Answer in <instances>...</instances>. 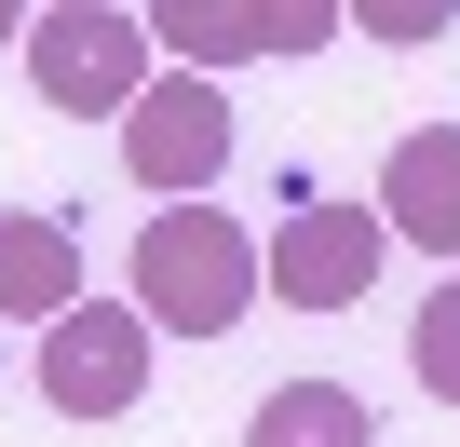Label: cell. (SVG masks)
Wrapping results in <instances>:
<instances>
[{"mask_svg": "<svg viewBox=\"0 0 460 447\" xmlns=\"http://www.w3.org/2000/svg\"><path fill=\"white\" fill-rule=\"evenodd\" d=\"M258 285H271V245L244 231V217H217V203L136 217V312L163 339H230L258 312Z\"/></svg>", "mask_w": 460, "mask_h": 447, "instance_id": "6da1fadb", "label": "cell"}, {"mask_svg": "<svg viewBox=\"0 0 460 447\" xmlns=\"http://www.w3.org/2000/svg\"><path fill=\"white\" fill-rule=\"evenodd\" d=\"M28 82H41V109L122 122V109L149 95V28L122 14V0H41V28H28Z\"/></svg>", "mask_w": 460, "mask_h": 447, "instance_id": "7a4b0ae2", "label": "cell"}, {"mask_svg": "<svg viewBox=\"0 0 460 447\" xmlns=\"http://www.w3.org/2000/svg\"><path fill=\"white\" fill-rule=\"evenodd\" d=\"M230 95H217V68H163L136 109H122V163H136V190L149 203H203L217 190V163H230Z\"/></svg>", "mask_w": 460, "mask_h": 447, "instance_id": "3957f363", "label": "cell"}, {"mask_svg": "<svg viewBox=\"0 0 460 447\" xmlns=\"http://www.w3.org/2000/svg\"><path fill=\"white\" fill-rule=\"evenodd\" d=\"M149 312L136 299H82V312H55L41 326V407H68V420H122L136 393H149Z\"/></svg>", "mask_w": 460, "mask_h": 447, "instance_id": "277c9868", "label": "cell"}, {"mask_svg": "<svg viewBox=\"0 0 460 447\" xmlns=\"http://www.w3.org/2000/svg\"><path fill=\"white\" fill-rule=\"evenodd\" d=\"M379 258H393V217H366V203H298L285 231H271V299H285V312H352V299L379 285Z\"/></svg>", "mask_w": 460, "mask_h": 447, "instance_id": "5b68a950", "label": "cell"}, {"mask_svg": "<svg viewBox=\"0 0 460 447\" xmlns=\"http://www.w3.org/2000/svg\"><path fill=\"white\" fill-rule=\"evenodd\" d=\"M379 217H393V245L460 258V122H406V136H393V163H379Z\"/></svg>", "mask_w": 460, "mask_h": 447, "instance_id": "8992f818", "label": "cell"}, {"mask_svg": "<svg viewBox=\"0 0 460 447\" xmlns=\"http://www.w3.org/2000/svg\"><path fill=\"white\" fill-rule=\"evenodd\" d=\"M55 312H82V231L14 203L0 217V326H55Z\"/></svg>", "mask_w": 460, "mask_h": 447, "instance_id": "52a82bcc", "label": "cell"}, {"mask_svg": "<svg viewBox=\"0 0 460 447\" xmlns=\"http://www.w3.org/2000/svg\"><path fill=\"white\" fill-rule=\"evenodd\" d=\"M244 447H379V407L339 393V380H285V393H258Z\"/></svg>", "mask_w": 460, "mask_h": 447, "instance_id": "ba28073f", "label": "cell"}, {"mask_svg": "<svg viewBox=\"0 0 460 447\" xmlns=\"http://www.w3.org/2000/svg\"><path fill=\"white\" fill-rule=\"evenodd\" d=\"M149 41H176L190 68H244L258 55V0H149Z\"/></svg>", "mask_w": 460, "mask_h": 447, "instance_id": "9c48e42d", "label": "cell"}, {"mask_svg": "<svg viewBox=\"0 0 460 447\" xmlns=\"http://www.w3.org/2000/svg\"><path fill=\"white\" fill-rule=\"evenodd\" d=\"M406 366H420V393H433V407H460V272L420 299V326H406Z\"/></svg>", "mask_w": 460, "mask_h": 447, "instance_id": "30bf717a", "label": "cell"}, {"mask_svg": "<svg viewBox=\"0 0 460 447\" xmlns=\"http://www.w3.org/2000/svg\"><path fill=\"white\" fill-rule=\"evenodd\" d=\"M352 28V0H258V55H325Z\"/></svg>", "mask_w": 460, "mask_h": 447, "instance_id": "8fae6325", "label": "cell"}, {"mask_svg": "<svg viewBox=\"0 0 460 447\" xmlns=\"http://www.w3.org/2000/svg\"><path fill=\"white\" fill-rule=\"evenodd\" d=\"M447 14H460V0H352L366 41H447Z\"/></svg>", "mask_w": 460, "mask_h": 447, "instance_id": "7c38bea8", "label": "cell"}, {"mask_svg": "<svg viewBox=\"0 0 460 447\" xmlns=\"http://www.w3.org/2000/svg\"><path fill=\"white\" fill-rule=\"evenodd\" d=\"M14 41H28V0H0V55H14Z\"/></svg>", "mask_w": 460, "mask_h": 447, "instance_id": "4fadbf2b", "label": "cell"}]
</instances>
